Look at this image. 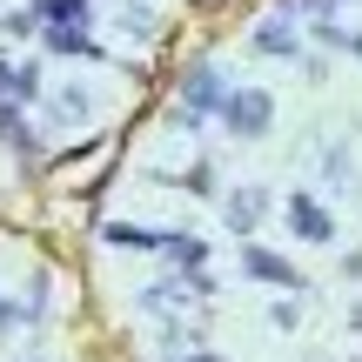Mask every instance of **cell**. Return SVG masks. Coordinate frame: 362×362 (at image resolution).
<instances>
[{
  "instance_id": "obj_5",
  "label": "cell",
  "mask_w": 362,
  "mask_h": 362,
  "mask_svg": "<svg viewBox=\"0 0 362 362\" xmlns=\"http://www.w3.org/2000/svg\"><path fill=\"white\" fill-rule=\"evenodd\" d=\"M34 7H40V21H54V27L67 21V27H74L81 13H88V0H34Z\"/></svg>"
},
{
  "instance_id": "obj_2",
  "label": "cell",
  "mask_w": 362,
  "mask_h": 362,
  "mask_svg": "<svg viewBox=\"0 0 362 362\" xmlns=\"http://www.w3.org/2000/svg\"><path fill=\"white\" fill-rule=\"evenodd\" d=\"M248 275H255V282H275V288H302V275L288 269L282 255H262V248H248Z\"/></svg>"
},
{
  "instance_id": "obj_3",
  "label": "cell",
  "mask_w": 362,
  "mask_h": 362,
  "mask_svg": "<svg viewBox=\"0 0 362 362\" xmlns=\"http://www.w3.org/2000/svg\"><path fill=\"white\" fill-rule=\"evenodd\" d=\"M255 215H262V188H242V194H228V228H255Z\"/></svg>"
},
{
  "instance_id": "obj_6",
  "label": "cell",
  "mask_w": 362,
  "mask_h": 362,
  "mask_svg": "<svg viewBox=\"0 0 362 362\" xmlns=\"http://www.w3.org/2000/svg\"><path fill=\"white\" fill-rule=\"evenodd\" d=\"M161 248H168L175 262H188V269H202V242H194V235H161Z\"/></svg>"
},
{
  "instance_id": "obj_1",
  "label": "cell",
  "mask_w": 362,
  "mask_h": 362,
  "mask_svg": "<svg viewBox=\"0 0 362 362\" xmlns=\"http://www.w3.org/2000/svg\"><path fill=\"white\" fill-rule=\"evenodd\" d=\"M221 121H228V134H262L269 128V101H262V94H235V101L221 107Z\"/></svg>"
},
{
  "instance_id": "obj_4",
  "label": "cell",
  "mask_w": 362,
  "mask_h": 362,
  "mask_svg": "<svg viewBox=\"0 0 362 362\" xmlns=\"http://www.w3.org/2000/svg\"><path fill=\"white\" fill-rule=\"evenodd\" d=\"M288 215H296V228L309 235V242H329V228H336V221H329V215H322V208H315V202H296V208H288Z\"/></svg>"
}]
</instances>
